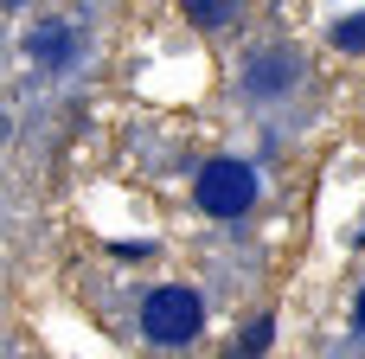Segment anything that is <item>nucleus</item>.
Masks as SVG:
<instances>
[{"mask_svg":"<svg viewBox=\"0 0 365 359\" xmlns=\"http://www.w3.org/2000/svg\"><path fill=\"white\" fill-rule=\"evenodd\" d=\"M192 199H199V212H205V218H244V212L257 206V167H250V161H237V154L205 161V173H199V186H192Z\"/></svg>","mask_w":365,"mask_h":359,"instance_id":"nucleus-1","label":"nucleus"},{"mask_svg":"<svg viewBox=\"0 0 365 359\" xmlns=\"http://www.w3.org/2000/svg\"><path fill=\"white\" fill-rule=\"evenodd\" d=\"M199 328H205V302H199L192 289H154V295L141 302V334H148L154 347H186Z\"/></svg>","mask_w":365,"mask_h":359,"instance_id":"nucleus-2","label":"nucleus"},{"mask_svg":"<svg viewBox=\"0 0 365 359\" xmlns=\"http://www.w3.org/2000/svg\"><path fill=\"white\" fill-rule=\"evenodd\" d=\"M295 84V58L289 51H263L250 71H244V90H257V96H276V90H289Z\"/></svg>","mask_w":365,"mask_h":359,"instance_id":"nucleus-3","label":"nucleus"},{"mask_svg":"<svg viewBox=\"0 0 365 359\" xmlns=\"http://www.w3.org/2000/svg\"><path fill=\"white\" fill-rule=\"evenodd\" d=\"M32 58H38L45 71H64V64H71V32H64V26H38V32H32Z\"/></svg>","mask_w":365,"mask_h":359,"instance_id":"nucleus-4","label":"nucleus"},{"mask_svg":"<svg viewBox=\"0 0 365 359\" xmlns=\"http://www.w3.org/2000/svg\"><path fill=\"white\" fill-rule=\"evenodd\" d=\"M269 334H276V321H269V315H257V321L244 328V340H237L225 359H250V353H263V347H269Z\"/></svg>","mask_w":365,"mask_h":359,"instance_id":"nucleus-5","label":"nucleus"},{"mask_svg":"<svg viewBox=\"0 0 365 359\" xmlns=\"http://www.w3.org/2000/svg\"><path fill=\"white\" fill-rule=\"evenodd\" d=\"M334 45H340V51H365V13L334 19Z\"/></svg>","mask_w":365,"mask_h":359,"instance_id":"nucleus-6","label":"nucleus"},{"mask_svg":"<svg viewBox=\"0 0 365 359\" xmlns=\"http://www.w3.org/2000/svg\"><path fill=\"white\" fill-rule=\"evenodd\" d=\"M186 19H192V26H225V19H231V6H225V0H192V6H186Z\"/></svg>","mask_w":365,"mask_h":359,"instance_id":"nucleus-7","label":"nucleus"},{"mask_svg":"<svg viewBox=\"0 0 365 359\" xmlns=\"http://www.w3.org/2000/svg\"><path fill=\"white\" fill-rule=\"evenodd\" d=\"M353 321H359V334H365V289H359V308H353Z\"/></svg>","mask_w":365,"mask_h":359,"instance_id":"nucleus-8","label":"nucleus"}]
</instances>
